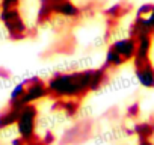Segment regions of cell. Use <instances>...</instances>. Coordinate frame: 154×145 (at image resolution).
Masks as SVG:
<instances>
[{
    "mask_svg": "<svg viewBox=\"0 0 154 145\" xmlns=\"http://www.w3.org/2000/svg\"><path fill=\"white\" fill-rule=\"evenodd\" d=\"M92 69L56 72L47 80L48 97L80 100L91 92Z\"/></svg>",
    "mask_w": 154,
    "mask_h": 145,
    "instance_id": "cell-1",
    "label": "cell"
},
{
    "mask_svg": "<svg viewBox=\"0 0 154 145\" xmlns=\"http://www.w3.org/2000/svg\"><path fill=\"white\" fill-rule=\"evenodd\" d=\"M143 18H145V23H146V26L149 27V30L154 33V5H152L151 12H149L146 17H143Z\"/></svg>",
    "mask_w": 154,
    "mask_h": 145,
    "instance_id": "cell-16",
    "label": "cell"
},
{
    "mask_svg": "<svg viewBox=\"0 0 154 145\" xmlns=\"http://www.w3.org/2000/svg\"><path fill=\"white\" fill-rule=\"evenodd\" d=\"M62 2V0H41L39 3V11H38V21H47L50 17L54 14V8Z\"/></svg>",
    "mask_w": 154,
    "mask_h": 145,
    "instance_id": "cell-10",
    "label": "cell"
},
{
    "mask_svg": "<svg viewBox=\"0 0 154 145\" xmlns=\"http://www.w3.org/2000/svg\"><path fill=\"white\" fill-rule=\"evenodd\" d=\"M122 63H125V60L121 57V54L110 45L106 51V59H104V69H112V68H119Z\"/></svg>",
    "mask_w": 154,
    "mask_h": 145,
    "instance_id": "cell-11",
    "label": "cell"
},
{
    "mask_svg": "<svg viewBox=\"0 0 154 145\" xmlns=\"http://www.w3.org/2000/svg\"><path fill=\"white\" fill-rule=\"evenodd\" d=\"M41 140H42L45 145H53L54 140H56V137H54V134H53L51 131H45V134L41 137Z\"/></svg>",
    "mask_w": 154,
    "mask_h": 145,
    "instance_id": "cell-17",
    "label": "cell"
},
{
    "mask_svg": "<svg viewBox=\"0 0 154 145\" xmlns=\"http://www.w3.org/2000/svg\"><path fill=\"white\" fill-rule=\"evenodd\" d=\"M0 77H2V79H9V77H11V72H9L6 68L0 66Z\"/></svg>",
    "mask_w": 154,
    "mask_h": 145,
    "instance_id": "cell-19",
    "label": "cell"
},
{
    "mask_svg": "<svg viewBox=\"0 0 154 145\" xmlns=\"http://www.w3.org/2000/svg\"><path fill=\"white\" fill-rule=\"evenodd\" d=\"M20 110H21V109L8 104L6 109H3L2 112H0V130H5V128H8V127L17 124Z\"/></svg>",
    "mask_w": 154,
    "mask_h": 145,
    "instance_id": "cell-9",
    "label": "cell"
},
{
    "mask_svg": "<svg viewBox=\"0 0 154 145\" xmlns=\"http://www.w3.org/2000/svg\"><path fill=\"white\" fill-rule=\"evenodd\" d=\"M26 83V92L21 98V104H35L38 100L48 97V89H47V82H44L39 77H30L24 80Z\"/></svg>",
    "mask_w": 154,
    "mask_h": 145,
    "instance_id": "cell-4",
    "label": "cell"
},
{
    "mask_svg": "<svg viewBox=\"0 0 154 145\" xmlns=\"http://www.w3.org/2000/svg\"><path fill=\"white\" fill-rule=\"evenodd\" d=\"M21 0H0V9L2 8H18Z\"/></svg>",
    "mask_w": 154,
    "mask_h": 145,
    "instance_id": "cell-15",
    "label": "cell"
},
{
    "mask_svg": "<svg viewBox=\"0 0 154 145\" xmlns=\"http://www.w3.org/2000/svg\"><path fill=\"white\" fill-rule=\"evenodd\" d=\"M151 9H152V3H145V5H142V6L137 8L136 17H146L151 12Z\"/></svg>",
    "mask_w": 154,
    "mask_h": 145,
    "instance_id": "cell-14",
    "label": "cell"
},
{
    "mask_svg": "<svg viewBox=\"0 0 154 145\" xmlns=\"http://www.w3.org/2000/svg\"><path fill=\"white\" fill-rule=\"evenodd\" d=\"M54 14L65 17V18H77L82 14V11L74 2H71V0H62V2L54 8Z\"/></svg>",
    "mask_w": 154,
    "mask_h": 145,
    "instance_id": "cell-8",
    "label": "cell"
},
{
    "mask_svg": "<svg viewBox=\"0 0 154 145\" xmlns=\"http://www.w3.org/2000/svg\"><path fill=\"white\" fill-rule=\"evenodd\" d=\"M127 115H128L130 118H137V115H139V104H137V103H133V104L128 107Z\"/></svg>",
    "mask_w": 154,
    "mask_h": 145,
    "instance_id": "cell-18",
    "label": "cell"
},
{
    "mask_svg": "<svg viewBox=\"0 0 154 145\" xmlns=\"http://www.w3.org/2000/svg\"><path fill=\"white\" fill-rule=\"evenodd\" d=\"M122 14H125V8L122 3H116L113 6H110L107 11H106V15L110 18V20H118Z\"/></svg>",
    "mask_w": 154,
    "mask_h": 145,
    "instance_id": "cell-13",
    "label": "cell"
},
{
    "mask_svg": "<svg viewBox=\"0 0 154 145\" xmlns=\"http://www.w3.org/2000/svg\"><path fill=\"white\" fill-rule=\"evenodd\" d=\"M11 145H27V142L24 140V139H21L20 136L18 137H15L12 142H11Z\"/></svg>",
    "mask_w": 154,
    "mask_h": 145,
    "instance_id": "cell-20",
    "label": "cell"
},
{
    "mask_svg": "<svg viewBox=\"0 0 154 145\" xmlns=\"http://www.w3.org/2000/svg\"><path fill=\"white\" fill-rule=\"evenodd\" d=\"M0 21L5 26L8 36L14 41L24 39L27 36V24L24 23L18 8H2L0 9Z\"/></svg>",
    "mask_w": 154,
    "mask_h": 145,
    "instance_id": "cell-2",
    "label": "cell"
},
{
    "mask_svg": "<svg viewBox=\"0 0 154 145\" xmlns=\"http://www.w3.org/2000/svg\"><path fill=\"white\" fill-rule=\"evenodd\" d=\"M139 139H149L152 134H154V124L152 122H148V121H143V122H139L134 125V130H133Z\"/></svg>",
    "mask_w": 154,
    "mask_h": 145,
    "instance_id": "cell-12",
    "label": "cell"
},
{
    "mask_svg": "<svg viewBox=\"0 0 154 145\" xmlns=\"http://www.w3.org/2000/svg\"><path fill=\"white\" fill-rule=\"evenodd\" d=\"M134 76H136L140 86L148 88V89H154V65L151 63V60L143 62L140 65H136L134 66Z\"/></svg>",
    "mask_w": 154,
    "mask_h": 145,
    "instance_id": "cell-6",
    "label": "cell"
},
{
    "mask_svg": "<svg viewBox=\"0 0 154 145\" xmlns=\"http://www.w3.org/2000/svg\"><path fill=\"white\" fill-rule=\"evenodd\" d=\"M36 119H38V109L35 104H26L18 115L17 119V131L21 139L26 142L33 140L36 136Z\"/></svg>",
    "mask_w": 154,
    "mask_h": 145,
    "instance_id": "cell-3",
    "label": "cell"
},
{
    "mask_svg": "<svg viewBox=\"0 0 154 145\" xmlns=\"http://www.w3.org/2000/svg\"><path fill=\"white\" fill-rule=\"evenodd\" d=\"M112 47L121 54V57L128 62L133 60L134 54H136V39L133 36H127V38H119L116 41H113Z\"/></svg>",
    "mask_w": 154,
    "mask_h": 145,
    "instance_id": "cell-7",
    "label": "cell"
},
{
    "mask_svg": "<svg viewBox=\"0 0 154 145\" xmlns=\"http://www.w3.org/2000/svg\"><path fill=\"white\" fill-rule=\"evenodd\" d=\"M136 39V54L133 57V63L140 65L143 62L149 60V53L152 47V36L151 35H139L134 38Z\"/></svg>",
    "mask_w": 154,
    "mask_h": 145,
    "instance_id": "cell-5",
    "label": "cell"
},
{
    "mask_svg": "<svg viewBox=\"0 0 154 145\" xmlns=\"http://www.w3.org/2000/svg\"><path fill=\"white\" fill-rule=\"evenodd\" d=\"M27 145H45L42 140H41V137H35L33 140H30V142H27Z\"/></svg>",
    "mask_w": 154,
    "mask_h": 145,
    "instance_id": "cell-21",
    "label": "cell"
},
{
    "mask_svg": "<svg viewBox=\"0 0 154 145\" xmlns=\"http://www.w3.org/2000/svg\"><path fill=\"white\" fill-rule=\"evenodd\" d=\"M139 145H154L149 139H139Z\"/></svg>",
    "mask_w": 154,
    "mask_h": 145,
    "instance_id": "cell-22",
    "label": "cell"
}]
</instances>
